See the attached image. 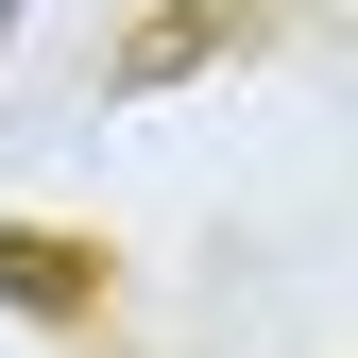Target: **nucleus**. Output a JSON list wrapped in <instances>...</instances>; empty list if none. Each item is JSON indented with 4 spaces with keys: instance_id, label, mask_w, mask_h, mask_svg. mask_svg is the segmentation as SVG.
Masks as SVG:
<instances>
[{
    "instance_id": "f257e3e1",
    "label": "nucleus",
    "mask_w": 358,
    "mask_h": 358,
    "mask_svg": "<svg viewBox=\"0 0 358 358\" xmlns=\"http://www.w3.org/2000/svg\"><path fill=\"white\" fill-rule=\"evenodd\" d=\"M0 17H17V0H0Z\"/></svg>"
}]
</instances>
